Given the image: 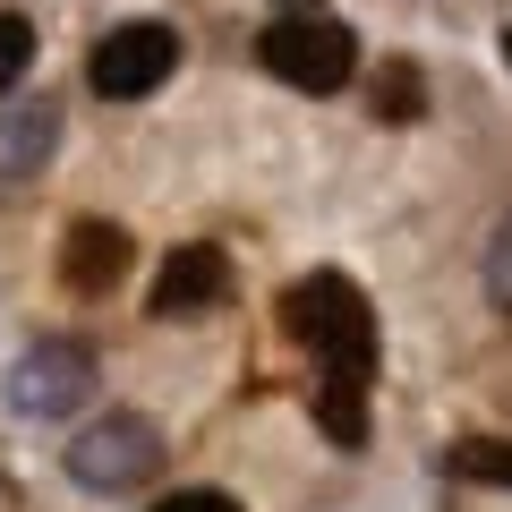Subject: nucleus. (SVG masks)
<instances>
[{"mask_svg":"<svg viewBox=\"0 0 512 512\" xmlns=\"http://www.w3.org/2000/svg\"><path fill=\"white\" fill-rule=\"evenodd\" d=\"M282 325L325 359V393H316V419L342 453L367 444V384H376V308L359 299L350 274H308L282 291Z\"/></svg>","mask_w":512,"mask_h":512,"instance_id":"nucleus-1","label":"nucleus"},{"mask_svg":"<svg viewBox=\"0 0 512 512\" xmlns=\"http://www.w3.org/2000/svg\"><path fill=\"white\" fill-rule=\"evenodd\" d=\"M154 470H163V427L146 410H103L94 427L69 436V478L94 495H128V487H146Z\"/></svg>","mask_w":512,"mask_h":512,"instance_id":"nucleus-2","label":"nucleus"},{"mask_svg":"<svg viewBox=\"0 0 512 512\" xmlns=\"http://www.w3.org/2000/svg\"><path fill=\"white\" fill-rule=\"evenodd\" d=\"M265 69L282 77V86H308V94H333V86H350V69H359V43H350V26L342 18H325V9H282L274 26H265Z\"/></svg>","mask_w":512,"mask_h":512,"instance_id":"nucleus-3","label":"nucleus"},{"mask_svg":"<svg viewBox=\"0 0 512 512\" xmlns=\"http://www.w3.org/2000/svg\"><path fill=\"white\" fill-rule=\"evenodd\" d=\"M171 69H180V35H171L163 18H120L86 52V86L103 94V103H137V94H154Z\"/></svg>","mask_w":512,"mask_h":512,"instance_id":"nucleus-4","label":"nucleus"},{"mask_svg":"<svg viewBox=\"0 0 512 512\" xmlns=\"http://www.w3.org/2000/svg\"><path fill=\"white\" fill-rule=\"evenodd\" d=\"M94 393V350L86 342H35L18 367H9V410L18 419H69V410H86Z\"/></svg>","mask_w":512,"mask_h":512,"instance_id":"nucleus-5","label":"nucleus"},{"mask_svg":"<svg viewBox=\"0 0 512 512\" xmlns=\"http://www.w3.org/2000/svg\"><path fill=\"white\" fill-rule=\"evenodd\" d=\"M231 299V256L214 239H188V248L163 256V274H154V316H205Z\"/></svg>","mask_w":512,"mask_h":512,"instance_id":"nucleus-6","label":"nucleus"},{"mask_svg":"<svg viewBox=\"0 0 512 512\" xmlns=\"http://www.w3.org/2000/svg\"><path fill=\"white\" fill-rule=\"evenodd\" d=\"M120 274H128V231L120 222H77V231L60 239V282H69L77 299L111 291Z\"/></svg>","mask_w":512,"mask_h":512,"instance_id":"nucleus-7","label":"nucleus"},{"mask_svg":"<svg viewBox=\"0 0 512 512\" xmlns=\"http://www.w3.org/2000/svg\"><path fill=\"white\" fill-rule=\"evenodd\" d=\"M52 146H60V103H52V94H35V103H18V111H0V180H26Z\"/></svg>","mask_w":512,"mask_h":512,"instance_id":"nucleus-8","label":"nucleus"},{"mask_svg":"<svg viewBox=\"0 0 512 512\" xmlns=\"http://www.w3.org/2000/svg\"><path fill=\"white\" fill-rule=\"evenodd\" d=\"M444 470L470 478V487H512V436H461L444 453Z\"/></svg>","mask_w":512,"mask_h":512,"instance_id":"nucleus-9","label":"nucleus"},{"mask_svg":"<svg viewBox=\"0 0 512 512\" xmlns=\"http://www.w3.org/2000/svg\"><path fill=\"white\" fill-rule=\"evenodd\" d=\"M35 69V18L0 9V94H18V77Z\"/></svg>","mask_w":512,"mask_h":512,"instance_id":"nucleus-10","label":"nucleus"},{"mask_svg":"<svg viewBox=\"0 0 512 512\" xmlns=\"http://www.w3.org/2000/svg\"><path fill=\"white\" fill-rule=\"evenodd\" d=\"M376 111L384 120H419V69H402V60H393V69H376Z\"/></svg>","mask_w":512,"mask_h":512,"instance_id":"nucleus-11","label":"nucleus"},{"mask_svg":"<svg viewBox=\"0 0 512 512\" xmlns=\"http://www.w3.org/2000/svg\"><path fill=\"white\" fill-rule=\"evenodd\" d=\"M487 299L512 316V214L495 222V239H487Z\"/></svg>","mask_w":512,"mask_h":512,"instance_id":"nucleus-12","label":"nucleus"},{"mask_svg":"<svg viewBox=\"0 0 512 512\" xmlns=\"http://www.w3.org/2000/svg\"><path fill=\"white\" fill-rule=\"evenodd\" d=\"M154 512H239V504H231L222 487H180V495H163Z\"/></svg>","mask_w":512,"mask_h":512,"instance_id":"nucleus-13","label":"nucleus"},{"mask_svg":"<svg viewBox=\"0 0 512 512\" xmlns=\"http://www.w3.org/2000/svg\"><path fill=\"white\" fill-rule=\"evenodd\" d=\"M504 52H512V35H504Z\"/></svg>","mask_w":512,"mask_h":512,"instance_id":"nucleus-14","label":"nucleus"}]
</instances>
